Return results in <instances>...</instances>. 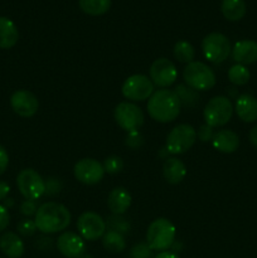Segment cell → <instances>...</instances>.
<instances>
[{"label": "cell", "mask_w": 257, "mask_h": 258, "mask_svg": "<svg viewBox=\"0 0 257 258\" xmlns=\"http://www.w3.org/2000/svg\"><path fill=\"white\" fill-rule=\"evenodd\" d=\"M10 193V186L7 181L0 180V202H4Z\"/></svg>", "instance_id": "cell-39"}, {"label": "cell", "mask_w": 257, "mask_h": 258, "mask_svg": "<svg viewBox=\"0 0 257 258\" xmlns=\"http://www.w3.org/2000/svg\"><path fill=\"white\" fill-rule=\"evenodd\" d=\"M106 221L95 212H85L77 219V229L85 241H97L106 233Z\"/></svg>", "instance_id": "cell-11"}, {"label": "cell", "mask_w": 257, "mask_h": 258, "mask_svg": "<svg viewBox=\"0 0 257 258\" xmlns=\"http://www.w3.org/2000/svg\"><path fill=\"white\" fill-rule=\"evenodd\" d=\"M232 58L238 64H252L257 62V42L251 39L239 40L232 47Z\"/></svg>", "instance_id": "cell-16"}, {"label": "cell", "mask_w": 257, "mask_h": 258, "mask_svg": "<svg viewBox=\"0 0 257 258\" xmlns=\"http://www.w3.org/2000/svg\"><path fill=\"white\" fill-rule=\"evenodd\" d=\"M3 206H4L5 208L9 209L10 207L14 206V201H13V199H10V198H7V199H5V201H4V204H3Z\"/></svg>", "instance_id": "cell-42"}, {"label": "cell", "mask_w": 257, "mask_h": 258, "mask_svg": "<svg viewBox=\"0 0 257 258\" xmlns=\"http://www.w3.org/2000/svg\"><path fill=\"white\" fill-rule=\"evenodd\" d=\"M197 141V130L188 123H180L171 128L166 136L165 149L171 155H180L190 150Z\"/></svg>", "instance_id": "cell-7"}, {"label": "cell", "mask_w": 257, "mask_h": 258, "mask_svg": "<svg viewBox=\"0 0 257 258\" xmlns=\"http://www.w3.org/2000/svg\"><path fill=\"white\" fill-rule=\"evenodd\" d=\"M126 146H128L130 149H138L140 148L144 144V138L139 131H133V133H127L125 141Z\"/></svg>", "instance_id": "cell-33"}, {"label": "cell", "mask_w": 257, "mask_h": 258, "mask_svg": "<svg viewBox=\"0 0 257 258\" xmlns=\"http://www.w3.org/2000/svg\"><path fill=\"white\" fill-rule=\"evenodd\" d=\"M202 52L207 60L214 64H219L231 55L232 45L226 35L213 32L207 34L202 40Z\"/></svg>", "instance_id": "cell-6"}, {"label": "cell", "mask_w": 257, "mask_h": 258, "mask_svg": "<svg viewBox=\"0 0 257 258\" xmlns=\"http://www.w3.org/2000/svg\"><path fill=\"white\" fill-rule=\"evenodd\" d=\"M176 228L166 218H156L151 222L146 231V243L153 251L164 252L171 248L175 242Z\"/></svg>", "instance_id": "cell-3"}, {"label": "cell", "mask_w": 257, "mask_h": 258, "mask_svg": "<svg viewBox=\"0 0 257 258\" xmlns=\"http://www.w3.org/2000/svg\"><path fill=\"white\" fill-rule=\"evenodd\" d=\"M35 226L43 234H53L62 232L71 224V212L63 204L57 202H47L38 208L35 213Z\"/></svg>", "instance_id": "cell-1"}, {"label": "cell", "mask_w": 257, "mask_h": 258, "mask_svg": "<svg viewBox=\"0 0 257 258\" xmlns=\"http://www.w3.org/2000/svg\"><path fill=\"white\" fill-rule=\"evenodd\" d=\"M183 78L186 86L194 91H208L216 85V73L208 64L198 60L188 63L183 71Z\"/></svg>", "instance_id": "cell-4"}, {"label": "cell", "mask_w": 257, "mask_h": 258, "mask_svg": "<svg viewBox=\"0 0 257 258\" xmlns=\"http://www.w3.org/2000/svg\"><path fill=\"white\" fill-rule=\"evenodd\" d=\"M163 175L164 179L171 185H178L184 178L186 176V166L185 164L178 158H168L165 159L163 165Z\"/></svg>", "instance_id": "cell-21"}, {"label": "cell", "mask_w": 257, "mask_h": 258, "mask_svg": "<svg viewBox=\"0 0 257 258\" xmlns=\"http://www.w3.org/2000/svg\"><path fill=\"white\" fill-rule=\"evenodd\" d=\"M17 229H18V233L23 237H32L34 236L35 232L38 231L37 226H35V222L29 218L22 219V221L18 223Z\"/></svg>", "instance_id": "cell-31"}, {"label": "cell", "mask_w": 257, "mask_h": 258, "mask_svg": "<svg viewBox=\"0 0 257 258\" xmlns=\"http://www.w3.org/2000/svg\"><path fill=\"white\" fill-rule=\"evenodd\" d=\"M234 111L243 122H254L257 121V98L249 93H242L236 98Z\"/></svg>", "instance_id": "cell-17"}, {"label": "cell", "mask_w": 257, "mask_h": 258, "mask_svg": "<svg viewBox=\"0 0 257 258\" xmlns=\"http://www.w3.org/2000/svg\"><path fill=\"white\" fill-rule=\"evenodd\" d=\"M221 12L229 22H238L246 14V3L243 0H222Z\"/></svg>", "instance_id": "cell-23"}, {"label": "cell", "mask_w": 257, "mask_h": 258, "mask_svg": "<svg viewBox=\"0 0 257 258\" xmlns=\"http://www.w3.org/2000/svg\"><path fill=\"white\" fill-rule=\"evenodd\" d=\"M105 173L106 171L102 164L92 158L81 159L76 163L75 168H73L75 178L80 183L86 184V185L98 184L105 176Z\"/></svg>", "instance_id": "cell-12"}, {"label": "cell", "mask_w": 257, "mask_h": 258, "mask_svg": "<svg viewBox=\"0 0 257 258\" xmlns=\"http://www.w3.org/2000/svg\"><path fill=\"white\" fill-rule=\"evenodd\" d=\"M0 258H2V257H0Z\"/></svg>", "instance_id": "cell-44"}, {"label": "cell", "mask_w": 257, "mask_h": 258, "mask_svg": "<svg viewBox=\"0 0 257 258\" xmlns=\"http://www.w3.org/2000/svg\"><path fill=\"white\" fill-rule=\"evenodd\" d=\"M102 244L106 251L111 253H121L126 248V241L123 234L118 233L115 231H106V233L102 237Z\"/></svg>", "instance_id": "cell-24"}, {"label": "cell", "mask_w": 257, "mask_h": 258, "mask_svg": "<svg viewBox=\"0 0 257 258\" xmlns=\"http://www.w3.org/2000/svg\"><path fill=\"white\" fill-rule=\"evenodd\" d=\"M211 143L212 146L219 153L232 154L238 149L239 138L234 131L223 128V130H218L214 133Z\"/></svg>", "instance_id": "cell-18"}, {"label": "cell", "mask_w": 257, "mask_h": 258, "mask_svg": "<svg viewBox=\"0 0 257 258\" xmlns=\"http://www.w3.org/2000/svg\"><path fill=\"white\" fill-rule=\"evenodd\" d=\"M0 251L8 258H20L24 254V242L14 232H4L0 236Z\"/></svg>", "instance_id": "cell-20"}, {"label": "cell", "mask_w": 257, "mask_h": 258, "mask_svg": "<svg viewBox=\"0 0 257 258\" xmlns=\"http://www.w3.org/2000/svg\"><path fill=\"white\" fill-rule=\"evenodd\" d=\"M174 57L178 62L180 63H188L193 62L194 57H196V49L193 45L186 40H179L174 45Z\"/></svg>", "instance_id": "cell-26"}, {"label": "cell", "mask_w": 257, "mask_h": 258, "mask_svg": "<svg viewBox=\"0 0 257 258\" xmlns=\"http://www.w3.org/2000/svg\"><path fill=\"white\" fill-rule=\"evenodd\" d=\"M106 226L111 231L118 232L121 234L128 233L131 228V224L128 222V219L125 218L123 216H117V214H112V216L107 217V219H106Z\"/></svg>", "instance_id": "cell-29"}, {"label": "cell", "mask_w": 257, "mask_h": 258, "mask_svg": "<svg viewBox=\"0 0 257 258\" xmlns=\"http://www.w3.org/2000/svg\"><path fill=\"white\" fill-rule=\"evenodd\" d=\"M151 82L160 88H168L178 78V70L175 64L168 58H158L153 62L149 70Z\"/></svg>", "instance_id": "cell-13"}, {"label": "cell", "mask_w": 257, "mask_h": 258, "mask_svg": "<svg viewBox=\"0 0 257 258\" xmlns=\"http://www.w3.org/2000/svg\"><path fill=\"white\" fill-rule=\"evenodd\" d=\"M131 201L133 198H131L130 191L123 186H117L108 194L107 207L112 214L123 216V213L130 208Z\"/></svg>", "instance_id": "cell-19"}, {"label": "cell", "mask_w": 257, "mask_h": 258, "mask_svg": "<svg viewBox=\"0 0 257 258\" xmlns=\"http://www.w3.org/2000/svg\"><path fill=\"white\" fill-rule=\"evenodd\" d=\"M81 10L92 17L103 15L111 7V0H78Z\"/></svg>", "instance_id": "cell-25"}, {"label": "cell", "mask_w": 257, "mask_h": 258, "mask_svg": "<svg viewBox=\"0 0 257 258\" xmlns=\"http://www.w3.org/2000/svg\"><path fill=\"white\" fill-rule=\"evenodd\" d=\"M146 107L153 120L161 123H168L178 117L181 105L173 90L160 88L151 95Z\"/></svg>", "instance_id": "cell-2"}, {"label": "cell", "mask_w": 257, "mask_h": 258, "mask_svg": "<svg viewBox=\"0 0 257 258\" xmlns=\"http://www.w3.org/2000/svg\"><path fill=\"white\" fill-rule=\"evenodd\" d=\"M154 258H180L175 252L171 251H164V252H159L156 256H154Z\"/></svg>", "instance_id": "cell-41"}, {"label": "cell", "mask_w": 257, "mask_h": 258, "mask_svg": "<svg viewBox=\"0 0 257 258\" xmlns=\"http://www.w3.org/2000/svg\"><path fill=\"white\" fill-rule=\"evenodd\" d=\"M57 248L67 258H81L85 253V239L75 232H63L57 239Z\"/></svg>", "instance_id": "cell-15"}, {"label": "cell", "mask_w": 257, "mask_h": 258, "mask_svg": "<svg viewBox=\"0 0 257 258\" xmlns=\"http://www.w3.org/2000/svg\"><path fill=\"white\" fill-rule=\"evenodd\" d=\"M38 208H39V207H38V204L35 203V201H28V199H25L24 202H22L19 209H20V213H22L23 216L32 217V216H35Z\"/></svg>", "instance_id": "cell-35"}, {"label": "cell", "mask_w": 257, "mask_h": 258, "mask_svg": "<svg viewBox=\"0 0 257 258\" xmlns=\"http://www.w3.org/2000/svg\"><path fill=\"white\" fill-rule=\"evenodd\" d=\"M13 111L20 117H33L38 112L39 101L37 96L28 90H18L10 97Z\"/></svg>", "instance_id": "cell-14"}, {"label": "cell", "mask_w": 257, "mask_h": 258, "mask_svg": "<svg viewBox=\"0 0 257 258\" xmlns=\"http://www.w3.org/2000/svg\"><path fill=\"white\" fill-rule=\"evenodd\" d=\"M130 258H154L153 249L148 243H138L130 249Z\"/></svg>", "instance_id": "cell-32"}, {"label": "cell", "mask_w": 257, "mask_h": 258, "mask_svg": "<svg viewBox=\"0 0 257 258\" xmlns=\"http://www.w3.org/2000/svg\"><path fill=\"white\" fill-rule=\"evenodd\" d=\"M103 169H105L106 173L108 174H118L122 171L123 169V160L120 156L111 155L108 158L105 159L103 161Z\"/></svg>", "instance_id": "cell-30"}, {"label": "cell", "mask_w": 257, "mask_h": 258, "mask_svg": "<svg viewBox=\"0 0 257 258\" xmlns=\"http://www.w3.org/2000/svg\"><path fill=\"white\" fill-rule=\"evenodd\" d=\"M233 103L226 96H216L207 102L203 111V117L207 125L211 127H221L233 116Z\"/></svg>", "instance_id": "cell-5"}, {"label": "cell", "mask_w": 257, "mask_h": 258, "mask_svg": "<svg viewBox=\"0 0 257 258\" xmlns=\"http://www.w3.org/2000/svg\"><path fill=\"white\" fill-rule=\"evenodd\" d=\"M174 92L178 96L180 105L186 106V107H193L197 102H198V93L186 85H179L176 86Z\"/></svg>", "instance_id": "cell-28"}, {"label": "cell", "mask_w": 257, "mask_h": 258, "mask_svg": "<svg viewBox=\"0 0 257 258\" xmlns=\"http://www.w3.org/2000/svg\"><path fill=\"white\" fill-rule=\"evenodd\" d=\"M81 258H92V257H91V256H85V257H83V256H82Z\"/></svg>", "instance_id": "cell-43"}, {"label": "cell", "mask_w": 257, "mask_h": 258, "mask_svg": "<svg viewBox=\"0 0 257 258\" xmlns=\"http://www.w3.org/2000/svg\"><path fill=\"white\" fill-rule=\"evenodd\" d=\"M123 97L130 101H145L154 93V83L145 75H133L125 80L121 87Z\"/></svg>", "instance_id": "cell-10"}, {"label": "cell", "mask_w": 257, "mask_h": 258, "mask_svg": "<svg viewBox=\"0 0 257 258\" xmlns=\"http://www.w3.org/2000/svg\"><path fill=\"white\" fill-rule=\"evenodd\" d=\"M62 190V183L55 178H49L45 181V194L47 196H55Z\"/></svg>", "instance_id": "cell-36"}, {"label": "cell", "mask_w": 257, "mask_h": 258, "mask_svg": "<svg viewBox=\"0 0 257 258\" xmlns=\"http://www.w3.org/2000/svg\"><path fill=\"white\" fill-rule=\"evenodd\" d=\"M10 223V214L8 208L0 204V233L8 228Z\"/></svg>", "instance_id": "cell-37"}, {"label": "cell", "mask_w": 257, "mask_h": 258, "mask_svg": "<svg viewBox=\"0 0 257 258\" xmlns=\"http://www.w3.org/2000/svg\"><path fill=\"white\" fill-rule=\"evenodd\" d=\"M17 186L28 201H38L45 194V180L34 169H23L17 176Z\"/></svg>", "instance_id": "cell-8"}, {"label": "cell", "mask_w": 257, "mask_h": 258, "mask_svg": "<svg viewBox=\"0 0 257 258\" xmlns=\"http://www.w3.org/2000/svg\"><path fill=\"white\" fill-rule=\"evenodd\" d=\"M213 135H214L213 127H211V126L207 125V123L199 126L198 131H197V139H199L202 143H209V141H212Z\"/></svg>", "instance_id": "cell-34"}, {"label": "cell", "mask_w": 257, "mask_h": 258, "mask_svg": "<svg viewBox=\"0 0 257 258\" xmlns=\"http://www.w3.org/2000/svg\"><path fill=\"white\" fill-rule=\"evenodd\" d=\"M116 123L126 133L139 131V128L144 125L145 116L141 108L131 102H120L115 107L113 112Z\"/></svg>", "instance_id": "cell-9"}, {"label": "cell", "mask_w": 257, "mask_h": 258, "mask_svg": "<svg viewBox=\"0 0 257 258\" xmlns=\"http://www.w3.org/2000/svg\"><path fill=\"white\" fill-rule=\"evenodd\" d=\"M248 138H249V141H251L252 145L257 149V125L253 126V127L251 128Z\"/></svg>", "instance_id": "cell-40"}, {"label": "cell", "mask_w": 257, "mask_h": 258, "mask_svg": "<svg viewBox=\"0 0 257 258\" xmlns=\"http://www.w3.org/2000/svg\"><path fill=\"white\" fill-rule=\"evenodd\" d=\"M8 165H9V155H8V151L5 150L4 146L0 145V175L5 173Z\"/></svg>", "instance_id": "cell-38"}, {"label": "cell", "mask_w": 257, "mask_h": 258, "mask_svg": "<svg viewBox=\"0 0 257 258\" xmlns=\"http://www.w3.org/2000/svg\"><path fill=\"white\" fill-rule=\"evenodd\" d=\"M249 77H251V73H249L248 68L243 64L236 63V64H233L228 70V80L234 86L247 85L249 81Z\"/></svg>", "instance_id": "cell-27"}, {"label": "cell", "mask_w": 257, "mask_h": 258, "mask_svg": "<svg viewBox=\"0 0 257 258\" xmlns=\"http://www.w3.org/2000/svg\"><path fill=\"white\" fill-rule=\"evenodd\" d=\"M19 39V32L14 23L5 17H0V49H10Z\"/></svg>", "instance_id": "cell-22"}]
</instances>
